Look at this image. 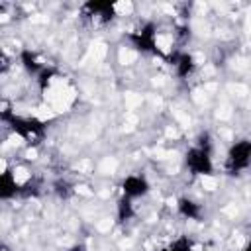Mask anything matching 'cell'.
I'll return each instance as SVG.
<instances>
[{
	"instance_id": "6",
	"label": "cell",
	"mask_w": 251,
	"mask_h": 251,
	"mask_svg": "<svg viewBox=\"0 0 251 251\" xmlns=\"http://www.w3.org/2000/svg\"><path fill=\"white\" fill-rule=\"evenodd\" d=\"M22 194H24V184L18 180L16 171H12V169L0 171V200L8 202Z\"/></svg>"
},
{
	"instance_id": "7",
	"label": "cell",
	"mask_w": 251,
	"mask_h": 251,
	"mask_svg": "<svg viewBox=\"0 0 251 251\" xmlns=\"http://www.w3.org/2000/svg\"><path fill=\"white\" fill-rule=\"evenodd\" d=\"M171 65L175 67V71H176L178 76H190L194 73V67H196L194 57L190 53H176L173 57V63Z\"/></svg>"
},
{
	"instance_id": "3",
	"label": "cell",
	"mask_w": 251,
	"mask_h": 251,
	"mask_svg": "<svg viewBox=\"0 0 251 251\" xmlns=\"http://www.w3.org/2000/svg\"><path fill=\"white\" fill-rule=\"evenodd\" d=\"M249 159H251V143L249 139H239L229 147L226 155V169L233 175L243 173L249 167Z\"/></svg>"
},
{
	"instance_id": "10",
	"label": "cell",
	"mask_w": 251,
	"mask_h": 251,
	"mask_svg": "<svg viewBox=\"0 0 251 251\" xmlns=\"http://www.w3.org/2000/svg\"><path fill=\"white\" fill-rule=\"evenodd\" d=\"M10 67H12V59H10V57L0 49V75H2V73H6Z\"/></svg>"
},
{
	"instance_id": "4",
	"label": "cell",
	"mask_w": 251,
	"mask_h": 251,
	"mask_svg": "<svg viewBox=\"0 0 251 251\" xmlns=\"http://www.w3.org/2000/svg\"><path fill=\"white\" fill-rule=\"evenodd\" d=\"M116 8H118L116 4H108V2H88L82 6L80 14L90 25H106L108 22L114 20Z\"/></svg>"
},
{
	"instance_id": "1",
	"label": "cell",
	"mask_w": 251,
	"mask_h": 251,
	"mask_svg": "<svg viewBox=\"0 0 251 251\" xmlns=\"http://www.w3.org/2000/svg\"><path fill=\"white\" fill-rule=\"evenodd\" d=\"M0 122H4L27 145H39L45 139V124L31 116H20L14 112V108L0 114Z\"/></svg>"
},
{
	"instance_id": "9",
	"label": "cell",
	"mask_w": 251,
	"mask_h": 251,
	"mask_svg": "<svg viewBox=\"0 0 251 251\" xmlns=\"http://www.w3.org/2000/svg\"><path fill=\"white\" fill-rule=\"evenodd\" d=\"M159 251H194V243L188 237H176Z\"/></svg>"
},
{
	"instance_id": "2",
	"label": "cell",
	"mask_w": 251,
	"mask_h": 251,
	"mask_svg": "<svg viewBox=\"0 0 251 251\" xmlns=\"http://www.w3.org/2000/svg\"><path fill=\"white\" fill-rule=\"evenodd\" d=\"M184 165L194 176H208L214 173V151L208 135H200V139L188 147L184 155Z\"/></svg>"
},
{
	"instance_id": "8",
	"label": "cell",
	"mask_w": 251,
	"mask_h": 251,
	"mask_svg": "<svg viewBox=\"0 0 251 251\" xmlns=\"http://www.w3.org/2000/svg\"><path fill=\"white\" fill-rule=\"evenodd\" d=\"M176 208H178V214L184 216V218H188V220H198V218L202 216V206H200L198 202L186 198V196L178 200Z\"/></svg>"
},
{
	"instance_id": "11",
	"label": "cell",
	"mask_w": 251,
	"mask_h": 251,
	"mask_svg": "<svg viewBox=\"0 0 251 251\" xmlns=\"http://www.w3.org/2000/svg\"><path fill=\"white\" fill-rule=\"evenodd\" d=\"M0 251H8V249L4 247V243H0Z\"/></svg>"
},
{
	"instance_id": "5",
	"label": "cell",
	"mask_w": 251,
	"mask_h": 251,
	"mask_svg": "<svg viewBox=\"0 0 251 251\" xmlns=\"http://www.w3.org/2000/svg\"><path fill=\"white\" fill-rule=\"evenodd\" d=\"M149 180L145 178V175L141 173H131L127 175L124 180H122V194H124V200H137L141 196H145L149 192Z\"/></svg>"
}]
</instances>
